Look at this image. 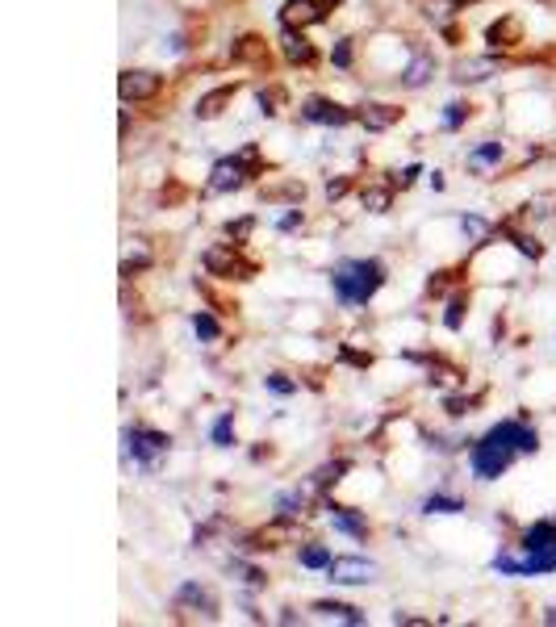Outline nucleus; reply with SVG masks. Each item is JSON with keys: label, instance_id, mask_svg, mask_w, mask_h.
<instances>
[{"label": "nucleus", "instance_id": "obj_1", "mask_svg": "<svg viewBox=\"0 0 556 627\" xmlns=\"http://www.w3.org/2000/svg\"><path fill=\"white\" fill-rule=\"evenodd\" d=\"M331 285L343 306H368L385 285V264L381 260H343L331 272Z\"/></svg>", "mask_w": 556, "mask_h": 627}, {"label": "nucleus", "instance_id": "obj_2", "mask_svg": "<svg viewBox=\"0 0 556 627\" xmlns=\"http://www.w3.org/2000/svg\"><path fill=\"white\" fill-rule=\"evenodd\" d=\"M256 164H260V147H256V143L243 147L239 155H230V159H218L214 172H210V189H214V193L243 189V180L256 172Z\"/></svg>", "mask_w": 556, "mask_h": 627}, {"label": "nucleus", "instance_id": "obj_3", "mask_svg": "<svg viewBox=\"0 0 556 627\" xmlns=\"http://www.w3.org/2000/svg\"><path fill=\"white\" fill-rule=\"evenodd\" d=\"M205 272L226 276V281H251V276H256V264L243 260L239 243H218V247L205 251Z\"/></svg>", "mask_w": 556, "mask_h": 627}, {"label": "nucleus", "instance_id": "obj_4", "mask_svg": "<svg viewBox=\"0 0 556 627\" xmlns=\"http://www.w3.org/2000/svg\"><path fill=\"white\" fill-rule=\"evenodd\" d=\"M331 0H285L281 5V26L285 30H310L318 21L331 17Z\"/></svg>", "mask_w": 556, "mask_h": 627}, {"label": "nucleus", "instance_id": "obj_5", "mask_svg": "<svg viewBox=\"0 0 556 627\" xmlns=\"http://www.w3.org/2000/svg\"><path fill=\"white\" fill-rule=\"evenodd\" d=\"M515 456H519V452L498 448V444H490V439H481V444L473 448V456H469V464H473V473H477L481 481H494V477H502L506 469H511Z\"/></svg>", "mask_w": 556, "mask_h": 627}, {"label": "nucleus", "instance_id": "obj_6", "mask_svg": "<svg viewBox=\"0 0 556 627\" xmlns=\"http://www.w3.org/2000/svg\"><path fill=\"white\" fill-rule=\"evenodd\" d=\"M485 439L498 444V448H511V452H536L540 448V435L531 431L527 423H519V418H506V423L490 427V431H485Z\"/></svg>", "mask_w": 556, "mask_h": 627}, {"label": "nucleus", "instance_id": "obj_7", "mask_svg": "<svg viewBox=\"0 0 556 627\" xmlns=\"http://www.w3.org/2000/svg\"><path fill=\"white\" fill-rule=\"evenodd\" d=\"M327 577L335 586H368L377 577V565L368 556H335L327 565Z\"/></svg>", "mask_w": 556, "mask_h": 627}, {"label": "nucleus", "instance_id": "obj_8", "mask_svg": "<svg viewBox=\"0 0 556 627\" xmlns=\"http://www.w3.org/2000/svg\"><path fill=\"white\" fill-rule=\"evenodd\" d=\"M159 88H164V76L147 72V67H130V72L118 76L122 101H151V97H159Z\"/></svg>", "mask_w": 556, "mask_h": 627}, {"label": "nucleus", "instance_id": "obj_9", "mask_svg": "<svg viewBox=\"0 0 556 627\" xmlns=\"http://www.w3.org/2000/svg\"><path fill=\"white\" fill-rule=\"evenodd\" d=\"M126 448L134 452L138 464H147V469H151V464L168 452V435L164 431H151V427H130L126 431Z\"/></svg>", "mask_w": 556, "mask_h": 627}, {"label": "nucleus", "instance_id": "obj_10", "mask_svg": "<svg viewBox=\"0 0 556 627\" xmlns=\"http://www.w3.org/2000/svg\"><path fill=\"white\" fill-rule=\"evenodd\" d=\"M301 118L314 122V126H347V122L356 118V113H352V109H343V105H335V101L314 97V101L301 105Z\"/></svg>", "mask_w": 556, "mask_h": 627}, {"label": "nucleus", "instance_id": "obj_11", "mask_svg": "<svg viewBox=\"0 0 556 627\" xmlns=\"http://www.w3.org/2000/svg\"><path fill=\"white\" fill-rule=\"evenodd\" d=\"M176 607H180V611H184V607H197L205 619H214V615H218L214 594L205 590V586H197V582H184V586L176 590Z\"/></svg>", "mask_w": 556, "mask_h": 627}, {"label": "nucleus", "instance_id": "obj_12", "mask_svg": "<svg viewBox=\"0 0 556 627\" xmlns=\"http://www.w3.org/2000/svg\"><path fill=\"white\" fill-rule=\"evenodd\" d=\"M498 72V59H460L452 67V80L460 84H481V80H490Z\"/></svg>", "mask_w": 556, "mask_h": 627}, {"label": "nucleus", "instance_id": "obj_13", "mask_svg": "<svg viewBox=\"0 0 556 627\" xmlns=\"http://www.w3.org/2000/svg\"><path fill=\"white\" fill-rule=\"evenodd\" d=\"M235 101V84H222V88H214V92H205V97L197 101V118L201 122H214V118H222V109Z\"/></svg>", "mask_w": 556, "mask_h": 627}, {"label": "nucleus", "instance_id": "obj_14", "mask_svg": "<svg viewBox=\"0 0 556 627\" xmlns=\"http://www.w3.org/2000/svg\"><path fill=\"white\" fill-rule=\"evenodd\" d=\"M281 51H285V59L293 67H310L314 63V46L306 42V34H301V30H285L281 34Z\"/></svg>", "mask_w": 556, "mask_h": 627}, {"label": "nucleus", "instance_id": "obj_15", "mask_svg": "<svg viewBox=\"0 0 556 627\" xmlns=\"http://www.w3.org/2000/svg\"><path fill=\"white\" fill-rule=\"evenodd\" d=\"M485 42H490L494 51H498V46H519V42H523V21H519V17H502V21H494V26L485 30Z\"/></svg>", "mask_w": 556, "mask_h": 627}, {"label": "nucleus", "instance_id": "obj_16", "mask_svg": "<svg viewBox=\"0 0 556 627\" xmlns=\"http://www.w3.org/2000/svg\"><path fill=\"white\" fill-rule=\"evenodd\" d=\"M356 118H360L368 130H389V126L402 122V109H398V105H364Z\"/></svg>", "mask_w": 556, "mask_h": 627}, {"label": "nucleus", "instance_id": "obj_17", "mask_svg": "<svg viewBox=\"0 0 556 627\" xmlns=\"http://www.w3.org/2000/svg\"><path fill=\"white\" fill-rule=\"evenodd\" d=\"M523 548L527 552H556V523H536V527H527L523 531Z\"/></svg>", "mask_w": 556, "mask_h": 627}, {"label": "nucleus", "instance_id": "obj_18", "mask_svg": "<svg viewBox=\"0 0 556 627\" xmlns=\"http://www.w3.org/2000/svg\"><path fill=\"white\" fill-rule=\"evenodd\" d=\"M310 611H314L318 619H339V623H352V627L364 623V615H360L356 607H347V602H314Z\"/></svg>", "mask_w": 556, "mask_h": 627}, {"label": "nucleus", "instance_id": "obj_19", "mask_svg": "<svg viewBox=\"0 0 556 627\" xmlns=\"http://www.w3.org/2000/svg\"><path fill=\"white\" fill-rule=\"evenodd\" d=\"M235 59L239 63H268V42L260 34H247L235 42Z\"/></svg>", "mask_w": 556, "mask_h": 627}, {"label": "nucleus", "instance_id": "obj_20", "mask_svg": "<svg viewBox=\"0 0 556 627\" xmlns=\"http://www.w3.org/2000/svg\"><path fill=\"white\" fill-rule=\"evenodd\" d=\"M331 523H335L339 531H347V536H356V540L368 536V523L356 515V510H347V506H331Z\"/></svg>", "mask_w": 556, "mask_h": 627}, {"label": "nucleus", "instance_id": "obj_21", "mask_svg": "<svg viewBox=\"0 0 556 627\" xmlns=\"http://www.w3.org/2000/svg\"><path fill=\"white\" fill-rule=\"evenodd\" d=\"M293 536H297V531L289 523H272V527H264V531L251 536V548H281V540H293Z\"/></svg>", "mask_w": 556, "mask_h": 627}, {"label": "nucleus", "instance_id": "obj_22", "mask_svg": "<svg viewBox=\"0 0 556 627\" xmlns=\"http://www.w3.org/2000/svg\"><path fill=\"white\" fill-rule=\"evenodd\" d=\"M352 469L347 460H335V464H322V469L314 473V481H310V490H331V485H339L343 481V473Z\"/></svg>", "mask_w": 556, "mask_h": 627}, {"label": "nucleus", "instance_id": "obj_23", "mask_svg": "<svg viewBox=\"0 0 556 627\" xmlns=\"http://www.w3.org/2000/svg\"><path fill=\"white\" fill-rule=\"evenodd\" d=\"M502 155H506V147L502 143H481V147H473L469 151V168H490V164H502Z\"/></svg>", "mask_w": 556, "mask_h": 627}, {"label": "nucleus", "instance_id": "obj_24", "mask_svg": "<svg viewBox=\"0 0 556 627\" xmlns=\"http://www.w3.org/2000/svg\"><path fill=\"white\" fill-rule=\"evenodd\" d=\"M306 502H310L306 490H289V494L276 498V515H281V519H293V515H301V510H306Z\"/></svg>", "mask_w": 556, "mask_h": 627}, {"label": "nucleus", "instance_id": "obj_25", "mask_svg": "<svg viewBox=\"0 0 556 627\" xmlns=\"http://www.w3.org/2000/svg\"><path fill=\"white\" fill-rule=\"evenodd\" d=\"M502 235H506V239H511V243H515V247H519V251L527 255V260H540V255H544V243H536V239H531V235H519V230H515L511 222H506V226H502Z\"/></svg>", "mask_w": 556, "mask_h": 627}, {"label": "nucleus", "instance_id": "obj_26", "mask_svg": "<svg viewBox=\"0 0 556 627\" xmlns=\"http://www.w3.org/2000/svg\"><path fill=\"white\" fill-rule=\"evenodd\" d=\"M431 67H435V63H431L427 55H419V59H414V63L406 67V72H402V84H406V88H423L427 76H431Z\"/></svg>", "mask_w": 556, "mask_h": 627}, {"label": "nucleus", "instance_id": "obj_27", "mask_svg": "<svg viewBox=\"0 0 556 627\" xmlns=\"http://www.w3.org/2000/svg\"><path fill=\"white\" fill-rule=\"evenodd\" d=\"M423 510H427V515H460V510H465V502L448 498V494H431V498L423 502Z\"/></svg>", "mask_w": 556, "mask_h": 627}, {"label": "nucleus", "instance_id": "obj_28", "mask_svg": "<svg viewBox=\"0 0 556 627\" xmlns=\"http://www.w3.org/2000/svg\"><path fill=\"white\" fill-rule=\"evenodd\" d=\"M469 118H473V105H469V101H452V105L444 109V126H448V130H460Z\"/></svg>", "mask_w": 556, "mask_h": 627}, {"label": "nucleus", "instance_id": "obj_29", "mask_svg": "<svg viewBox=\"0 0 556 627\" xmlns=\"http://www.w3.org/2000/svg\"><path fill=\"white\" fill-rule=\"evenodd\" d=\"M393 205V189H364V209L368 214H385Z\"/></svg>", "mask_w": 556, "mask_h": 627}, {"label": "nucleus", "instance_id": "obj_30", "mask_svg": "<svg viewBox=\"0 0 556 627\" xmlns=\"http://www.w3.org/2000/svg\"><path fill=\"white\" fill-rule=\"evenodd\" d=\"M214 444H218V448L235 444V414H222L218 423H214Z\"/></svg>", "mask_w": 556, "mask_h": 627}, {"label": "nucleus", "instance_id": "obj_31", "mask_svg": "<svg viewBox=\"0 0 556 627\" xmlns=\"http://www.w3.org/2000/svg\"><path fill=\"white\" fill-rule=\"evenodd\" d=\"M301 565H306V569H327L331 565V552L322 548V544H310V548H301Z\"/></svg>", "mask_w": 556, "mask_h": 627}, {"label": "nucleus", "instance_id": "obj_32", "mask_svg": "<svg viewBox=\"0 0 556 627\" xmlns=\"http://www.w3.org/2000/svg\"><path fill=\"white\" fill-rule=\"evenodd\" d=\"M193 331H197L201 339H218V335H222L218 318H214V314H205V310H197V314H193Z\"/></svg>", "mask_w": 556, "mask_h": 627}, {"label": "nucleus", "instance_id": "obj_33", "mask_svg": "<svg viewBox=\"0 0 556 627\" xmlns=\"http://www.w3.org/2000/svg\"><path fill=\"white\" fill-rule=\"evenodd\" d=\"M251 230H256V218H239V222H226V235L230 239H235L239 247L251 239Z\"/></svg>", "mask_w": 556, "mask_h": 627}, {"label": "nucleus", "instance_id": "obj_34", "mask_svg": "<svg viewBox=\"0 0 556 627\" xmlns=\"http://www.w3.org/2000/svg\"><path fill=\"white\" fill-rule=\"evenodd\" d=\"M460 230H465L469 239H490V222H481V218H460Z\"/></svg>", "mask_w": 556, "mask_h": 627}, {"label": "nucleus", "instance_id": "obj_35", "mask_svg": "<svg viewBox=\"0 0 556 627\" xmlns=\"http://www.w3.org/2000/svg\"><path fill=\"white\" fill-rule=\"evenodd\" d=\"M264 385H268L272 393H281V398H289V393L297 389L293 381H285V373H268V377H264Z\"/></svg>", "mask_w": 556, "mask_h": 627}, {"label": "nucleus", "instance_id": "obj_36", "mask_svg": "<svg viewBox=\"0 0 556 627\" xmlns=\"http://www.w3.org/2000/svg\"><path fill=\"white\" fill-rule=\"evenodd\" d=\"M460 318H465V297H452V306H448V314H444V322L456 331L460 327Z\"/></svg>", "mask_w": 556, "mask_h": 627}, {"label": "nucleus", "instance_id": "obj_37", "mask_svg": "<svg viewBox=\"0 0 556 627\" xmlns=\"http://www.w3.org/2000/svg\"><path fill=\"white\" fill-rule=\"evenodd\" d=\"M235 573L243 577V582H247V586H264V582H268V577H264L260 569H251V565H235Z\"/></svg>", "mask_w": 556, "mask_h": 627}, {"label": "nucleus", "instance_id": "obj_38", "mask_svg": "<svg viewBox=\"0 0 556 627\" xmlns=\"http://www.w3.org/2000/svg\"><path fill=\"white\" fill-rule=\"evenodd\" d=\"M331 59H335L339 67H352V46H347V42H335V51H331Z\"/></svg>", "mask_w": 556, "mask_h": 627}, {"label": "nucleus", "instance_id": "obj_39", "mask_svg": "<svg viewBox=\"0 0 556 627\" xmlns=\"http://www.w3.org/2000/svg\"><path fill=\"white\" fill-rule=\"evenodd\" d=\"M347 184H352L347 176H343V180H331V184H327V197H331V201H339V197L347 193Z\"/></svg>", "mask_w": 556, "mask_h": 627}, {"label": "nucleus", "instance_id": "obj_40", "mask_svg": "<svg viewBox=\"0 0 556 627\" xmlns=\"http://www.w3.org/2000/svg\"><path fill=\"white\" fill-rule=\"evenodd\" d=\"M276 101H281V92H260V109L264 113H276Z\"/></svg>", "mask_w": 556, "mask_h": 627}, {"label": "nucleus", "instance_id": "obj_41", "mask_svg": "<svg viewBox=\"0 0 556 627\" xmlns=\"http://www.w3.org/2000/svg\"><path fill=\"white\" fill-rule=\"evenodd\" d=\"M419 172H423L419 164H410V168H406V172L398 176V184H402V189H406V184H414V176H419Z\"/></svg>", "mask_w": 556, "mask_h": 627}]
</instances>
